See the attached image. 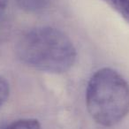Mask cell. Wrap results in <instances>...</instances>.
<instances>
[{"instance_id":"obj_1","label":"cell","mask_w":129,"mask_h":129,"mask_svg":"<svg viewBox=\"0 0 129 129\" xmlns=\"http://www.w3.org/2000/svg\"><path fill=\"white\" fill-rule=\"evenodd\" d=\"M16 53L27 67L51 74L69 71L77 57L68 36L50 27H39L26 32L17 43Z\"/></svg>"},{"instance_id":"obj_2","label":"cell","mask_w":129,"mask_h":129,"mask_svg":"<svg viewBox=\"0 0 129 129\" xmlns=\"http://www.w3.org/2000/svg\"><path fill=\"white\" fill-rule=\"evenodd\" d=\"M86 104L96 123L104 126L115 125L129 112L128 83L113 69H99L88 83Z\"/></svg>"},{"instance_id":"obj_3","label":"cell","mask_w":129,"mask_h":129,"mask_svg":"<svg viewBox=\"0 0 129 129\" xmlns=\"http://www.w3.org/2000/svg\"><path fill=\"white\" fill-rule=\"evenodd\" d=\"M50 1V0H15L19 7L30 13L43 12L48 7Z\"/></svg>"},{"instance_id":"obj_4","label":"cell","mask_w":129,"mask_h":129,"mask_svg":"<svg viewBox=\"0 0 129 129\" xmlns=\"http://www.w3.org/2000/svg\"><path fill=\"white\" fill-rule=\"evenodd\" d=\"M115 12L129 23V0H104Z\"/></svg>"},{"instance_id":"obj_5","label":"cell","mask_w":129,"mask_h":129,"mask_svg":"<svg viewBox=\"0 0 129 129\" xmlns=\"http://www.w3.org/2000/svg\"><path fill=\"white\" fill-rule=\"evenodd\" d=\"M4 129H41V125L36 119L24 118L13 122Z\"/></svg>"},{"instance_id":"obj_6","label":"cell","mask_w":129,"mask_h":129,"mask_svg":"<svg viewBox=\"0 0 129 129\" xmlns=\"http://www.w3.org/2000/svg\"><path fill=\"white\" fill-rule=\"evenodd\" d=\"M8 96H9V84L4 79L0 76V107L6 102Z\"/></svg>"},{"instance_id":"obj_7","label":"cell","mask_w":129,"mask_h":129,"mask_svg":"<svg viewBox=\"0 0 129 129\" xmlns=\"http://www.w3.org/2000/svg\"><path fill=\"white\" fill-rule=\"evenodd\" d=\"M8 0H0V20L2 19L3 15H4L5 12L6 10V6H7Z\"/></svg>"}]
</instances>
